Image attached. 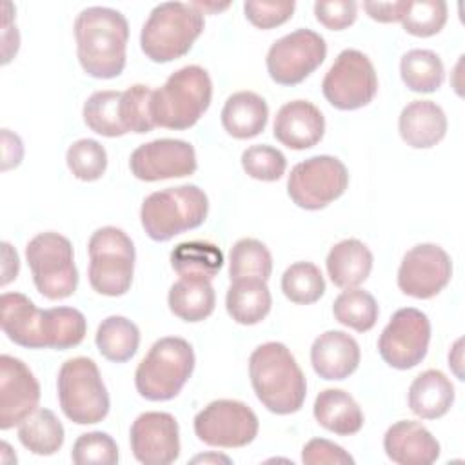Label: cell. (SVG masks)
<instances>
[{
  "mask_svg": "<svg viewBox=\"0 0 465 465\" xmlns=\"http://www.w3.org/2000/svg\"><path fill=\"white\" fill-rule=\"evenodd\" d=\"M76 53L82 69L93 78H114L125 67L129 40L127 18L111 7H85L74 20Z\"/></svg>",
  "mask_w": 465,
  "mask_h": 465,
  "instance_id": "cell-1",
  "label": "cell"
},
{
  "mask_svg": "<svg viewBox=\"0 0 465 465\" xmlns=\"http://www.w3.org/2000/svg\"><path fill=\"white\" fill-rule=\"evenodd\" d=\"M249 378L262 405L274 414H292L307 396L305 376L292 352L280 341L258 345L249 358Z\"/></svg>",
  "mask_w": 465,
  "mask_h": 465,
  "instance_id": "cell-2",
  "label": "cell"
},
{
  "mask_svg": "<svg viewBox=\"0 0 465 465\" xmlns=\"http://www.w3.org/2000/svg\"><path fill=\"white\" fill-rule=\"evenodd\" d=\"M213 98V82L200 65L174 71L165 84L153 91L151 116L154 125L165 129H189L207 111Z\"/></svg>",
  "mask_w": 465,
  "mask_h": 465,
  "instance_id": "cell-3",
  "label": "cell"
},
{
  "mask_svg": "<svg viewBox=\"0 0 465 465\" xmlns=\"http://www.w3.org/2000/svg\"><path fill=\"white\" fill-rule=\"evenodd\" d=\"M203 25V13L193 4L162 2L149 13L142 27L140 47L156 64L173 62L189 53Z\"/></svg>",
  "mask_w": 465,
  "mask_h": 465,
  "instance_id": "cell-4",
  "label": "cell"
},
{
  "mask_svg": "<svg viewBox=\"0 0 465 465\" xmlns=\"http://www.w3.org/2000/svg\"><path fill=\"white\" fill-rule=\"evenodd\" d=\"M209 211L207 194L198 185H178L151 193L140 209L145 234L154 242H167L176 234L200 227Z\"/></svg>",
  "mask_w": 465,
  "mask_h": 465,
  "instance_id": "cell-5",
  "label": "cell"
},
{
  "mask_svg": "<svg viewBox=\"0 0 465 465\" xmlns=\"http://www.w3.org/2000/svg\"><path fill=\"white\" fill-rule=\"evenodd\" d=\"M194 371V351L187 340L165 336L153 343L134 372V385L142 398L167 401L178 396Z\"/></svg>",
  "mask_w": 465,
  "mask_h": 465,
  "instance_id": "cell-6",
  "label": "cell"
},
{
  "mask_svg": "<svg viewBox=\"0 0 465 465\" xmlns=\"http://www.w3.org/2000/svg\"><path fill=\"white\" fill-rule=\"evenodd\" d=\"M60 409L73 423L102 421L109 412V394L91 358L76 356L64 361L56 380Z\"/></svg>",
  "mask_w": 465,
  "mask_h": 465,
  "instance_id": "cell-7",
  "label": "cell"
},
{
  "mask_svg": "<svg viewBox=\"0 0 465 465\" xmlns=\"http://www.w3.org/2000/svg\"><path fill=\"white\" fill-rule=\"evenodd\" d=\"M89 283L104 296H122L131 289L134 245L125 231L107 225L89 238Z\"/></svg>",
  "mask_w": 465,
  "mask_h": 465,
  "instance_id": "cell-8",
  "label": "cell"
},
{
  "mask_svg": "<svg viewBox=\"0 0 465 465\" xmlns=\"http://www.w3.org/2000/svg\"><path fill=\"white\" fill-rule=\"evenodd\" d=\"M25 258L38 292L49 300L69 298L78 285V271L71 242L60 232L47 231L29 240Z\"/></svg>",
  "mask_w": 465,
  "mask_h": 465,
  "instance_id": "cell-9",
  "label": "cell"
},
{
  "mask_svg": "<svg viewBox=\"0 0 465 465\" xmlns=\"http://www.w3.org/2000/svg\"><path fill=\"white\" fill-rule=\"evenodd\" d=\"M349 185V173L341 160L329 154L311 156L291 169L287 193L307 211H318L340 198Z\"/></svg>",
  "mask_w": 465,
  "mask_h": 465,
  "instance_id": "cell-10",
  "label": "cell"
},
{
  "mask_svg": "<svg viewBox=\"0 0 465 465\" xmlns=\"http://www.w3.org/2000/svg\"><path fill=\"white\" fill-rule=\"evenodd\" d=\"M322 91L325 100L341 111L367 105L378 91V76L372 62L358 49H343L327 71Z\"/></svg>",
  "mask_w": 465,
  "mask_h": 465,
  "instance_id": "cell-11",
  "label": "cell"
},
{
  "mask_svg": "<svg viewBox=\"0 0 465 465\" xmlns=\"http://www.w3.org/2000/svg\"><path fill=\"white\" fill-rule=\"evenodd\" d=\"M327 54V44L312 29H296L278 38L267 51V73L280 85L303 82Z\"/></svg>",
  "mask_w": 465,
  "mask_h": 465,
  "instance_id": "cell-12",
  "label": "cell"
},
{
  "mask_svg": "<svg viewBox=\"0 0 465 465\" xmlns=\"http://www.w3.org/2000/svg\"><path fill=\"white\" fill-rule=\"evenodd\" d=\"M194 434L211 447H245L258 434V418L238 400H214L194 416Z\"/></svg>",
  "mask_w": 465,
  "mask_h": 465,
  "instance_id": "cell-13",
  "label": "cell"
},
{
  "mask_svg": "<svg viewBox=\"0 0 465 465\" xmlns=\"http://www.w3.org/2000/svg\"><path fill=\"white\" fill-rule=\"evenodd\" d=\"M430 341V322L414 307L398 309L378 338L381 360L400 371L416 367L427 354Z\"/></svg>",
  "mask_w": 465,
  "mask_h": 465,
  "instance_id": "cell-14",
  "label": "cell"
},
{
  "mask_svg": "<svg viewBox=\"0 0 465 465\" xmlns=\"http://www.w3.org/2000/svg\"><path fill=\"white\" fill-rule=\"evenodd\" d=\"M452 276V262L436 243H420L409 249L398 269V287L403 294L429 300L447 287Z\"/></svg>",
  "mask_w": 465,
  "mask_h": 465,
  "instance_id": "cell-15",
  "label": "cell"
},
{
  "mask_svg": "<svg viewBox=\"0 0 465 465\" xmlns=\"http://www.w3.org/2000/svg\"><path fill=\"white\" fill-rule=\"evenodd\" d=\"M134 178L143 182H158L167 178L191 176L196 167L194 147L185 140L158 138L138 145L129 158Z\"/></svg>",
  "mask_w": 465,
  "mask_h": 465,
  "instance_id": "cell-16",
  "label": "cell"
},
{
  "mask_svg": "<svg viewBox=\"0 0 465 465\" xmlns=\"http://www.w3.org/2000/svg\"><path fill=\"white\" fill-rule=\"evenodd\" d=\"M40 385L18 358L0 356V429L7 430L27 420L38 407Z\"/></svg>",
  "mask_w": 465,
  "mask_h": 465,
  "instance_id": "cell-17",
  "label": "cell"
},
{
  "mask_svg": "<svg viewBox=\"0 0 465 465\" xmlns=\"http://www.w3.org/2000/svg\"><path fill=\"white\" fill-rule=\"evenodd\" d=\"M133 456L143 465H169L180 456L178 421L169 412H143L129 430Z\"/></svg>",
  "mask_w": 465,
  "mask_h": 465,
  "instance_id": "cell-18",
  "label": "cell"
},
{
  "mask_svg": "<svg viewBox=\"0 0 465 465\" xmlns=\"http://www.w3.org/2000/svg\"><path fill=\"white\" fill-rule=\"evenodd\" d=\"M325 133V118L322 111L307 100H292L283 104L274 118V138L294 151L314 147Z\"/></svg>",
  "mask_w": 465,
  "mask_h": 465,
  "instance_id": "cell-19",
  "label": "cell"
},
{
  "mask_svg": "<svg viewBox=\"0 0 465 465\" xmlns=\"http://www.w3.org/2000/svg\"><path fill=\"white\" fill-rule=\"evenodd\" d=\"M383 449L398 465H430L440 456L438 440L421 423L411 420L396 421L387 429Z\"/></svg>",
  "mask_w": 465,
  "mask_h": 465,
  "instance_id": "cell-20",
  "label": "cell"
},
{
  "mask_svg": "<svg viewBox=\"0 0 465 465\" xmlns=\"http://www.w3.org/2000/svg\"><path fill=\"white\" fill-rule=\"evenodd\" d=\"M311 363L323 380H345L360 365V345L343 331H327L314 340Z\"/></svg>",
  "mask_w": 465,
  "mask_h": 465,
  "instance_id": "cell-21",
  "label": "cell"
},
{
  "mask_svg": "<svg viewBox=\"0 0 465 465\" xmlns=\"http://www.w3.org/2000/svg\"><path fill=\"white\" fill-rule=\"evenodd\" d=\"M44 311L22 292H4L0 298V325L11 341L27 349H44Z\"/></svg>",
  "mask_w": 465,
  "mask_h": 465,
  "instance_id": "cell-22",
  "label": "cell"
},
{
  "mask_svg": "<svg viewBox=\"0 0 465 465\" xmlns=\"http://www.w3.org/2000/svg\"><path fill=\"white\" fill-rule=\"evenodd\" d=\"M398 129L407 145L414 149H429L443 140L447 133V116L436 102L414 100L401 109Z\"/></svg>",
  "mask_w": 465,
  "mask_h": 465,
  "instance_id": "cell-23",
  "label": "cell"
},
{
  "mask_svg": "<svg viewBox=\"0 0 465 465\" xmlns=\"http://www.w3.org/2000/svg\"><path fill=\"white\" fill-rule=\"evenodd\" d=\"M331 282L340 289H352L363 283L372 269V252L356 240L347 238L334 243L325 260Z\"/></svg>",
  "mask_w": 465,
  "mask_h": 465,
  "instance_id": "cell-24",
  "label": "cell"
},
{
  "mask_svg": "<svg viewBox=\"0 0 465 465\" xmlns=\"http://www.w3.org/2000/svg\"><path fill=\"white\" fill-rule=\"evenodd\" d=\"M222 125L232 138L247 140L258 136L269 118L267 102L252 91H238L231 94L222 109Z\"/></svg>",
  "mask_w": 465,
  "mask_h": 465,
  "instance_id": "cell-25",
  "label": "cell"
},
{
  "mask_svg": "<svg viewBox=\"0 0 465 465\" xmlns=\"http://www.w3.org/2000/svg\"><path fill=\"white\" fill-rule=\"evenodd\" d=\"M454 403V385L438 369L418 374L409 387V407L423 420H436L449 412Z\"/></svg>",
  "mask_w": 465,
  "mask_h": 465,
  "instance_id": "cell-26",
  "label": "cell"
},
{
  "mask_svg": "<svg viewBox=\"0 0 465 465\" xmlns=\"http://www.w3.org/2000/svg\"><path fill=\"white\" fill-rule=\"evenodd\" d=\"M312 412L323 429L338 436L356 434L363 427V412L360 405L341 389L322 391L314 400Z\"/></svg>",
  "mask_w": 465,
  "mask_h": 465,
  "instance_id": "cell-27",
  "label": "cell"
},
{
  "mask_svg": "<svg viewBox=\"0 0 465 465\" xmlns=\"http://www.w3.org/2000/svg\"><path fill=\"white\" fill-rule=\"evenodd\" d=\"M272 298L265 280L243 278L231 282L225 296L229 316L242 325L260 323L271 311Z\"/></svg>",
  "mask_w": 465,
  "mask_h": 465,
  "instance_id": "cell-28",
  "label": "cell"
},
{
  "mask_svg": "<svg viewBox=\"0 0 465 465\" xmlns=\"http://www.w3.org/2000/svg\"><path fill=\"white\" fill-rule=\"evenodd\" d=\"M169 309L183 322H202L214 311V289L205 278H180L169 289Z\"/></svg>",
  "mask_w": 465,
  "mask_h": 465,
  "instance_id": "cell-29",
  "label": "cell"
},
{
  "mask_svg": "<svg viewBox=\"0 0 465 465\" xmlns=\"http://www.w3.org/2000/svg\"><path fill=\"white\" fill-rule=\"evenodd\" d=\"M223 265V252L211 242H182L171 251V267L180 278L213 280Z\"/></svg>",
  "mask_w": 465,
  "mask_h": 465,
  "instance_id": "cell-30",
  "label": "cell"
},
{
  "mask_svg": "<svg viewBox=\"0 0 465 465\" xmlns=\"http://www.w3.org/2000/svg\"><path fill=\"white\" fill-rule=\"evenodd\" d=\"M100 354L114 363L131 360L140 345V331L136 323L125 316H107L96 329L94 336Z\"/></svg>",
  "mask_w": 465,
  "mask_h": 465,
  "instance_id": "cell-31",
  "label": "cell"
},
{
  "mask_svg": "<svg viewBox=\"0 0 465 465\" xmlns=\"http://www.w3.org/2000/svg\"><path fill=\"white\" fill-rule=\"evenodd\" d=\"M64 425L49 409H36L18 425L20 443L38 456H51L64 445Z\"/></svg>",
  "mask_w": 465,
  "mask_h": 465,
  "instance_id": "cell-32",
  "label": "cell"
},
{
  "mask_svg": "<svg viewBox=\"0 0 465 465\" xmlns=\"http://www.w3.org/2000/svg\"><path fill=\"white\" fill-rule=\"evenodd\" d=\"M42 332L45 347L65 351L82 343L87 332V322L78 309L53 307L44 311Z\"/></svg>",
  "mask_w": 465,
  "mask_h": 465,
  "instance_id": "cell-33",
  "label": "cell"
},
{
  "mask_svg": "<svg viewBox=\"0 0 465 465\" xmlns=\"http://www.w3.org/2000/svg\"><path fill=\"white\" fill-rule=\"evenodd\" d=\"M400 74L414 93H434L445 78L441 58L430 49H411L401 56Z\"/></svg>",
  "mask_w": 465,
  "mask_h": 465,
  "instance_id": "cell-34",
  "label": "cell"
},
{
  "mask_svg": "<svg viewBox=\"0 0 465 465\" xmlns=\"http://www.w3.org/2000/svg\"><path fill=\"white\" fill-rule=\"evenodd\" d=\"M272 272V256L269 249L254 238L238 240L229 252V276L231 282L243 278L269 280Z\"/></svg>",
  "mask_w": 465,
  "mask_h": 465,
  "instance_id": "cell-35",
  "label": "cell"
},
{
  "mask_svg": "<svg viewBox=\"0 0 465 465\" xmlns=\"http://www.w3.org/2000/svg\"><path fill=\"white\" fill-rule=\"evenodd\" d=\"M378 303L374 296L363 289L352 287L345 289L336 296L332 303L334 318L358 332H367L376 325L378 320Z\"/></svg>",
  "mask_w": 465,
  "mask_h": 465,
  "instance_id": "cell-36",
  "label": "cell"
},
{
  "mask_svg": "<svg viewBox=\"0 0 465 465\" xmlns=\"http://www.w3.org/2000/svg\"><path fill=\"white\" fill-rule=\"evenodd\" d=\"M120 91H96L84 104V122L96 134L116 138L127 131L120 118Z\"/></svg>",
  "mask_w": 465,
  "mask_h": 465,
  "instance_id": "cell-37",
  "label": "cell"
},
{
  "mask_svg": "<svg viewBox=\"0 0 465 465\" xmlns=\"http://www.w3.org/2000/svg\"><path fill=\"white\" fill-rule=\"evenodd\" d=\"M282 291L292 303L309 305L318 302L325 292L322 271L311 262H296L282 276Z\"/></svg>",
  "mask_w": 465,
  "mask_h": 465,
  "instance_id": "cell-38",
  "label": "cell"
},
{
  "mask_svg": "<svg viewBox=\"0 0 465 465\" xmlns=\"http://www.w3.org/2000/svg\"><path fill=\"white\" fill-rule=\"evenodd\" d=\"M400 22L409 35L421 38L432 36L447 22V4L443 0H407Z\"/></svg>",
  "mask_w": 465,
  "mask_h": 465,
  "instance_id": "cell-39",
  "label": "cell"
},
{
  "mask_svg": "<svg viewBox=\"0 0 465 465\" xmlns=\"http://www.w3.org/2000/svg\"><path fill=\"white\" fill-rule=\"evenodd\" d=\"M65 162L74 178L82 182H94L102 178L107 169V153L100 142L82 138L69 145Z\"/></svg>",
  "mask_w": 465,
  "mask_h": 465,
  "instance_id": "cell-40",
  "label": "cell"
},
{
  "mask_svg": "<svg viewBox=\"0 0 465 465\" xmlns=\"http://www.w3.org/2000/svg\"><path fill=\"white\" fill-rule=\"evenodd\" d=\"M153 89L143 84H136L122 91L120 98V118L127 133H149L154 127L151 116Z\"/></svg>",
  "mask_w": 465,
  "mask_h": 465,
  "instance_id": "cell-41",
  "label": "cell"
},
{
  "mask_svg": "<svg viewBox=\"0 0 465 465\" xmlns=\"http://www.w3.org/2000/svg\"><path fill=\"white\" fill-rule=\"evenodd\" d=\"M242 167L254 180L276 182L283 176L287 160L280 149L260 143L251 145L242 153Z\"/></svg>",
  "mask_w": 465,
  "mask_h": 465,
  "instance_id": "cell-42",
  "label": "cell"
},
{
  "mask_svg": "<svg viewBox=\"0 0 465 465\" xmlns=\"http://www.w3.org/2000/svg\"><path fill=\"white\" fill-rule=\"evenodd\" d=\"M71 460L76 465H114L118 463V445L107 432H85L76 438Z\"/></svg>",
  "mask_w": 465,
  "mask_h": 465,
  "instance_id": "cell-43",
  "label": "cell"
},
{
  "mask_svg": "<svg viewBox=\"0 0 465 465\" xmlns=\"http://www.w3.org/2000/svg\"><path fill=\"white\" fill-rule=\"evenodd\" d=\"M292 0H249L243 4L247 20L258 29H272L287 22L294 13Z\"/></svg>",
  "mask_w": 465,
  "mask_h": 465,
  "instance_id": "cell-44",
  "label": "cell"
},
{
  "mask_svg": "<svg viewBox=\"0 0 465 465\" xmlns=\"http://www.w3.org/2000/svg\"><path fill=\"white\" fill-rule=\"evenodd\" d=\"M302 461L305 465H352L354 458L325 438H312L303 445Z\"/></svg>",
  "mask_w": 465,
  "mask_h": 465,
  "instance_id": "cell-45",
  "label": "cell"
},
{
  "mask_svg": "<svg viewBox=\"0 0 465 465\" xmlns=\"http://www.w3.org/2000/svg\"><path fill=\"white\" fill-rule=\"evenodd\" d=\"M316 20L331 31H341L354 24L358 15V4L354 0H334L314 4Z\"/></svg>",
  "mask_w": 465,
  "mask_h": 465,
  "instance_id": "cell-46",
  "label": "cell"
},
{
  "mask_svg": "<svg viewBox=\"0 0 465 465\" xmlns=\"http://www.w3.org/2000/svg\"><path fill=\"white\" fill-rule=\"evenodd\" d=\"M407 0H398V2H363V9L367 15L376 20V22H400L401 15L405 11Z\"/></svg>",
  "mask_w": 465,
  "mask_h": 465,
  "instance_id": "cell-47",
  "label": "cell"
},
{
  "mask_svg": "<svg viewBox=\"0 0 465 465\" xmlns=\"http://www.w3.org/2000/svg\"><path fill=\"white\" fill-rule=\"evenodd\" d=\"M2 247H4V260H5V262H4V278H2V285H7L13 278H16L20 263H18V254H16V251H13L7 242H4Z\"/></svg>",
  "mask_w": 465,
  "mask_h": 465,
  "instance_id": "cell-48",
  "label": "cell"
},
{
  "mask_svg": "<svg viewBox=\"0 0 465 465\" xmlns=\"http://www.w3.org/2000/svg\"><path fill=\"white\" fill-rule=\"evenodd\" d=\"M198 461H223V463H231V460L227 456H222V454H205V456H194L193 458V463H198Z\"/></svg>",
  "mask_w": 465,
  "mask_h": 465,
  "instance_id": "cell-49",
  "label": "cell"
}]
</instances>
